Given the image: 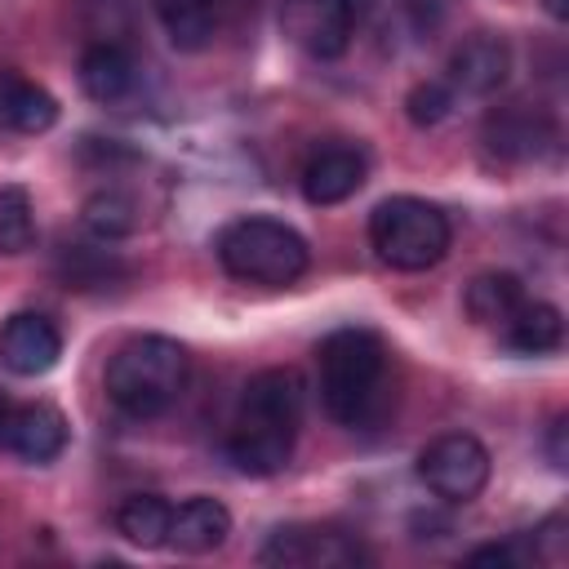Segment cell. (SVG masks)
Listing matches in <instances>:
<instances>
[{
	"instance_id": "6da1fadb",
	"label": "cell",
	"mask_w": 569,
	"mask_h": 569,
	"mask_svg": "<svg viewBox=\"0 0 569 569\" xmlns=\"http://www.w3.org/2000/svg\"><path fill=\"white\" fill-rule=\"evenodd\" d=\"M302 427V378L293 369H262L244 382L227 427V458L244 476H276Z\"/></svg>"
},
{
	"instance_id": "7a4b0ae2",
	"label": "cell",
	"mask_w": 569,
	"mask_h": 569,
	"mask_svg": "<svg viewBox=\"0 0 569 569\" xmlns=\"http://www.w3.org/2000/svg\"><path fill=\"white\" fill-rule=\"evenodd\" d=\"M316 365H320L325 413L342 427H360L387 378V342L373 329L347 325V329H333L316 347Z\"/></svg>"
},
{
	"instance_id": "3957f363",
	"label": "cell",
	"mask_w": 569,
	"mask_h": 569,
	"mask_svg": "<svg viewBox=\"0 0 569 569\" xmlns=\"http://www.w3.org/2000/svg\"><path fill=\"white\" fill-rule=\"evenodd\" d=\"M107 396L129 418H156L164 413L182 387H187V347L164 333H142L116 347L107 360Z\"/></svg>"
},
{
	"instance_id": "277c9868",
	"label": "cell",
	"mask_w": 569,
	"mask_h": 569,
	"mask_svg": "<svg viewBox=\"0 0 569 569\" xmlns=\"http://www.w3.org/2000/svg\"><path fill=\"white\" fill-rule=\"evenodd\" d=\"M218 262L227 276L244 280V284H267V289H284L293 280H302L311 249L307 240L276 218H236L231 227H222L218 236Z\"/></svg>"
},
{
	"instance_id": "5b68a950",
	"label": "cell",
	"mask_w": 569,
	"mask_h": 569,
	"mask_svg": "<svg viewBox=\"0 0 569 569\" xmlns=\"http://www.w3.org/2000/svg\"><path fill=\"white\" fill-rule=\"evenodd\" d=\"M369 244L396 271H427L449 249V218L418 196H391L369 213Z\"/></svg>"
},
{
	"instance_id": "8992f818",
	"label": "cell",
	"mask_w": 569,
	"mask_h": 569,
	"mask_svg": "<svg viewBox=\"0 0 569 569\" xmlns=\"http://www.w3.org/2000/svg\"><path fill=\"white\" fill-rule=\"evenodd\" d=\"M418 480L440 502H471L489 485V449L467 431H445L418 453Z\"/></svg>"
},
{
	"instance_id": "52a82bcc",
	"label": "cell",
	"mask_w": 569,
	"mask_h": 569,
	"mask_svg": "<svg viewBox=\"0 0 569 569\" xmlns=\"http://www.w3.org/2000/svg\"><path fill=\"white\" fill-rule=\"evenodd\" d=\"M262 565H298V569H351L365 560L360 538L338 525H280L258 551Z\"/></svg>"
},
{
	"instance_id": "ba28073f",
	"label": "cell",
	"mask_w": 569,
	"mask_h": 569,
	"mask_svg": "<svg viewBox=\"0 0 569 569\" xmlns=\"http://www.w3.org/2000/svg\"><path fill=\"white\" fill-rule=\"evenodd\" d=\"M360 4L356 0H284L280 27L311 58H338L351 44Z\"/></svg>"
},
{
	"instance_id": "9c48e42d",
	"label": "cell",
	"mask_w": 569,
	"mask_h": 569,
	"mask_svg": "<svg viewBox=\"0 0 569 569\" xmlns=\"http://www.w3.org/2000/svg\"><path fill=\"white\" fill-rule=\"evenodd\" d=\"M485 151L502 164H529L538 160L551 142H556V124L542 107H529V102H502L485 116Z\"/></svg>"
},
{
	"instance_id": "30bf717a",
	"label": "cell",
	"mask_w": 569,
	"mask_h": 569,
	"mask_svg": "<svg viewBox=\"0 0 569 569\" xmlns=\"http://www.w3.org/2000/svg\"><path fill=\"white\" fill-rule=\"evenodd\" d=\"M62 356V333L49 316L40 311H13L0 325V365L18 378H40L58 365Z\"/></svg>"
},
{
	"instance_id": "8fae6325",
	"label": "cell",
	"mask_w": 569,
	"mask_h": 569,
	"mask_svg": "<svg viewBox=\"0 0 569 569\" xmlns=\"http://www.w3.org/2000/svg\"><path fill=\"white\" fill-rule=\"evenodd\" d=\"M511 71V49L502 36L493 31H471L467 40H458V49L449 53V89L453 93H471V98H489L502 89Z\"/></svg>"
},
{
	"instance_id": "7c38bea8",
	"label": "cell",
	"mask_w": 569,
	"mask_h": 569,
	"mask_svg": "<svg viewBox=\"0 0 569 569\" xmlns=\"http://www.w3.org/2000/svg\"><path fill=\"white\" fill-rule=\"evenodd\" d=\"M365 173H369V164L356 147L329 142L302 164V196L311 204H342L365 187Z\"/></svg>"
},
{
	"instance_id": "4fadbf2b",
	"label": "cell",
	"mask_w": 569,
	"mask_h": 569,
	"mask_svg": "<svg viewBox=\"0 0 569 569\" xmlns=\"http://www.w3.org/2000/svg\"><path fill=\"white\" fill-rule=\"evenodd\" d=\"M0 440L27 462H53L67 449V418H62L58 405L36 400V405H22V409H9V418L0 427Z\"/></svg>"
},
{
	"instance_id": "5bb4252c",
	"label": "cell",
	"mask_w": 569,
	"mask_h": 569,
	"mask_svg": "<svg viewBox=\"0 0 569 569\" xmlns=\"http://www.w3.org/2000/svg\"><path fill=\"white\" fill-rule=\"evenodd\" d=\"M80 89L102 107H120L138 89V62L124 44H89L80 53Z\"/></svg>"
},
{
	"instance_id": "9a60e30c",
	"label": "cell",
	"mask_w": 569,
	"mask_h": 569,
	"mask_svg": "<svg viewBox=\"0 0 569 569\" xmlns=\"http://www.w3.org/2000/svg\"><path fill=\"white\" fill-rule=\"evenodd\" d=\"M227 533H231V511L218 498H204V493L187 498L169 516V547H178L187 556H204V551L222 547Z\"/></svg>"
},
{
	"instance_id": "2e32d148",
	"label": "cell",
	"mask_w": 569,
	"mask_h": 569,
	"mask_svg": "<svg viewBox=\"0 0 569 569\" xmlns=\"http://www.w3.org/2000/svg\"><path fill=\"white\" fill-rule=\"evenodd\" d=\"M58 120V102L44 84L27 80L22 71H0V129L13 133H44Z\"/></svg>"
},
{
	"instance_id": "e0dca14e",
	"label": "cell",
	"mask_w": 569,
	"mask_h": 569,
	"mask_svg": "<svg viewBox=\"0 0 569 569\" xmlns=\"http://www.w3.org/2000/svg\"><path fill=\"white\" fill-rule=\"evenodd\" d=\"M502 333V342L511 347V351H520V356H542V351H556L560 347V338H565V320H560V311L551 307V302H520L511 316H507V325L498 329Z\"/></svg>"
},
{
	"instance_id": "ac0fdd59",
	"label": "cell",
	"mask_w": 569,
	"mask_h": 569,
	"mask_svg": "<svg viewBox=\"0 0 569 569\" xmlns=\"http://www.w3.org/2000/svg\"><path fill=\"white\" fill-rule=\"evenodd\" d=\"M520 302H525V289H520V280H516L511 271H485V276H476V280L467 284V298H462L467 316H471L476 325H485V329H502L507 316H511Z\"/></svg>"
},
{
	"instance_id": "d6986e66",
	"label": "cell",
	"mask_w": 569,
	"mask_h": 569,
	"mask_svg": "<svg viewBox=\"0 0 569 569\" xmlns=\"http://www.w3.org/2000/svg\"><path fill=\"white\" fill-rule=\"evenodd\" d=\"M169 516L173 507L160 493H129L116 511V529L133 542V547H169Z\"/></svg>"
},
{
	"instance_id": "ffe728a7",
	"label": "cell",
	"mask_w": 569,
	"mask_h": 569,
	"mask_svg": "<svg viewBox=\"0 0 569 569\" xmlns=\"http://www.w3.org/2000/svg\"><path fill=\"white\" fill-rule=\"evenodd\" d=\"M151 9L178 49H204L218 22V0H151Z\"/></svg>"
},
{
	"instance_id": "44dd1931",
	"label": "cell",
	"mask_w": 569,
	"mask_h": 569,
	"mask_svg": "<svg viewBox=\"0 0 569 569\" xmlns=\"http://www.w3.org/2000/svg\"><path fill=\"white\" fill-rule=\"evenodd\" d=\"M58 276L67 280V289H102V284L124 280V262L98 244H62Z\"/></svg>"
},
{
	"instance_id": "7402d4cb",
	"label": "cell",
	"mask_w": 569,
	"mask_h": 569,
	"mask_svg": "<svg viewBox=\"0 0 569 569\" xmlns=\"http://www.w3.org/2000/svg\"><path fill=\"white\" fill-rule=\"evenodd\" d=\"M80 218H84V227H89L98 240H120V236L138 231V222H142L138 200H133L129 191H120V187H102V191H93V196L84 200Z\"/></svg>"
},
{
	"instance_id": "603a6c76",
	"label": "cell",
	"mask_w": 569,
	"mask_h": 569,
	"mask_svg": "<svg viewBox=\"0 0 569 569\" xmlns=\"http://www.w3.org/2000/svg\"><path fill=\"white\" fill-rule=\"evenodd\" d=\"M89 44H124L138 27V0H76Z\"/></svg>"
},
{
	"instance_id": "cb8c5ba5",
	"label": "cell",
	"mask_w": 569,
	"mask_h": 569,
	"mask_svg": "<svg viewBox=\"0 0 569 569\" xmlns=\"http://www.w3.org/2000/svg\"><path fill=\"white\" fill-rule=\"evenodd\" d=\"M36 244V218L27 187H0V253H27Z\"/></svg>"
},
{
	"instance_id": "d4e9b609",
	"label": "cell",
	"mask_w": 569,
	"mask_h": 569,
	"mask_svg": "<svg viewBox=\"0 0 569 569\" xmlns=\"http://www.w3.org/2000/svg\"><path fill=\"white\" fill-rule=\"evenodd\" d=\"M405 107H409V120H413L418 129H431V124H440V120L449 116V107H453V89H449L445 80H422V84L409 89Z\"/></svg>"
},
{
	"instance_id": "484cf974",
	"label": "cell",
	"mask_w": 569,
	"mask_h": 569,
	"mask_svg": "<svg viewBox=\"0 0 569 569\" xmlns=\"http://www.w3.org/2000/svg\"><path fill=\"white\" fill-rule=\"evenodd\" d=\"M529 551H533V560H547V565H556V560L565 556V516H547V520L533 529V538H529Z\"/></svg>"
},
{
	"instance_id": "4316f807",
	"label": "cell",
	"mask_w": 569,
	"mask_h": 569,
	"mask_svg": "<svg viewBox=\"0 0 569 569\" xmlns=\"http://www.w3.org/2000/svg\"><path fill=\"white\" fill-rule=\"evenodd\" d=\"M467 560H471V565H529V560H533V551H529V542H525V538H511V542L476 547V551H467Z\"/></svg>"
},
{
	"instance_id": "83f0119b",
	"label": "cell",
	"mask_w": 569,
	"mask_h": 569,
	"mask_svg": "<svg viewBox=\"0 0 569 569\" xmlns=\"http://www.w3.org/2000/svg\"><path fill=\"white\" fill-rule=\"evenodd\" d=\"M405 13H409L418 36H431L440 27V18H445V0H405Z\"/></svg>"
},
{
	"instance_id": "f1b7e54d",
	"label": "cell",
	"mask_w": 569,
	"mask_h": 569,
	"mask_svg": "<svg viewBox=\"0 0 569 569\" xmlns=\"http://www.w3.org/2000/svg\"><path fill=\"white\" fill-rule=\"evenodd\" d=\"M551 467H565V418L551 422Z\"/></svg>"
},
{
	"instance_id": "f546056e",
	"label": "cell",
	"mask_w": 569,
	"mask_h": 569,
	"mask_svg": "<svg viewBox=\"0 0 569 569\" xmlns=\"http://www.w3.org/2000/svg\"><path fill=\"white\" fill-rule=\"evenodd\" d=\"M542 4H547V13H551L556 22H565V18H569V0H542Z\"/></svg>"
},
{
	"instance_id": "4dcf8cb0",
	"label": "cell",
	"mask_w": 569,
	"mask_h": 569,
	"mask_svg": "<svg viewBox=\"0 0 569 569\" xmlns=\"http://www.w3.org/2000/svg\"><path fill=\"white\" fill-rule=\"evenodd\" d=\"M4 418H9V405H4V396H0V427H4Z\"/></svg>"
}]
</instances>
